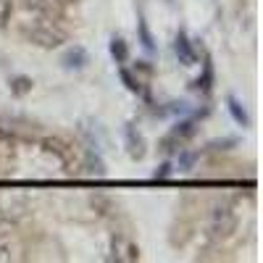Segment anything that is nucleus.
Segmentation results:
<instances>
[{
	"label": "nucleus",
	"mask_w": 263,
	"mask_h": 263,
	"mask_svg": "<svg viewBox=\"0 0 263 263\" xmlns=\"http://www.w3.org/2000/svg\"><path fill=\"white\" fill-rule=\"evenodd\" d=\"M6 260H11V253L6 245H0V263H6Z\"/></svg>",
	"instance_id": "f3484780"
},
{
	"label": "nucleus",
	"mask_w": 263,
	"mask_h": 263,
	"mask_svg": "<svg viewBox=\"0 0 263 263\" xmlns=\"http://www.w3.org/2000/svg\"><path fill=\"white\" fill-rule=\"evenodd\" d=\"M211 82H213V69H211V63H205V71H203V79H197V82H192V87H195V90H203V92H208V90H211Z\"/></svg>",
	"instance_id": "9b49d317"
},
{
	"label": "nucleus",
	"mask_w": 263,
	"mask_h": 263,
	"mask_svg": "<svg viewBox=\"0 0 263 263\" xmlns=\"http://www.w3.org/2000/svg\"><path fill=\"white\" fill-rule=\"evenodd\" d=\"M11 6H13V0H0V27L8 21V16H11Z\"/></svg>",
	"instance_id": "2eb2a0df"
},
{
	"label": "nucleus",
	"mask_w": 263,
	"mask_h": 263,
	"mask_svg": "<svg viewBox=\"0 0 263 263\" xmlns=\"http://www.w3.org/2000/svg\"><path fill=\"white\" fill-rule=\"evenodd\" d=\"M237 229V211L232 203H216L208 218V237L213 242H221V239L232 237V232Z\"/></svg>",
	"instance_id": "f257e3e1"
},
{
	"label": "nucleus",
	"mask_w": 263,
	"mask_h": 263,
	"mask_svg": "<svg viewBox=\"0 0 263 263\" xmlns=\"http://www.w3.org/2000/svg\"><path fill=\"white\" fill-rule=\"evenodd\" d=\"M87 50L84 48H79V45H74V48H69L63 53V58H61V63H63V69H69V71H79V69H84L87 66Z\"/></svg>",
	"instance_id": "20e7f679"
},
{
	"label": "nucleus",
	"mask_w": 263,
	"mask_h": 263,
	"mask_svg": "<svg viewBox=\"0 0 263 263\" xmlns=\"http://www.w3.org/2000/svg\"><path fill=\"white\" fill-rule=\"evenodd\" d=\"M58 6H69V3H77V0H55Z\"/></svg>",
	"instance_id": "a211bd4d"
},
{
	"label": "nucleus",
	"mask_w": 263,
	"mask_h": 263,
	"mask_svg": "<svg viewBox=\"0 0 263 263\" xmlns=\"http://www.w3.org/2000/svg\"><path fill=\"white\" fill-rule=\"evenodd\" d=\"M227 108H229V114H232V119L239 124V126H248L250 124V119H248V114H245V108H242V103H239L234 95H229L227 98Z\"/></svg>",
	"instance_id": "0eeeda50"
},
{
	"label": "nucleus",
	"mask_w": 263,
	"mask_h": 263,
	"mask_svg": "<svg viewBox=\"0 0 263 263\" xmlns=\"http://www.w3.org/2000/svg\"><path fill=\"white\" fill-rule=\"evenodd\" d=\"M11 90H13V95H27V92L32 90V79H27V77H16V79L11 82Z\"/></svg>",
	"instance_id": "f8f14e48"
},
{
	"label": "nucleus",
	"mask_w": 263,
	"mask_h": 263,
	"mask_svg": "<svg viewBox=\"0 0 263 263\" xmlns=\"http://www.w3.org/2000/svg\"><path fill=\"white\" fill-rule=\"evenodd\" d=\"M87 166H90V174H98V177H103V174H105V166H103V161L95 156H90V158H87Z\"/></svg>",
	"instance_id": "4468645a"
},
{
	"label": "nucleus",
	"mask_w": 263,
	"mask_h": 263,
	"mask_svg": "<svg viewBox=\"0 0 263 263\" xmlns=\"http://www.w3.org/2000/svg\"><path fill=\"white\" fill-rule=\"evenodd\" d=\"M111 55L116 58V63H124L129 58V48H126V42L121 37H114L111 40Z\"/></svg>",
	"instance_id": "6e6552de"
},
{
	"label": "nucleus",
	"mask_w": 263,
	"mask_h": 263,
	"mask_svg": "<svg viewBox=\"0 0 263 263\" xmlns=\"http://www.w3.org/2000/svg\"><path fill=\"white\" fill-rule=\"evenodd\" d=\"M126 142H129V156L132 158H142L145 156V142H142V137L135 132V126H126Z\"/></svg>",
	"instance_id": "423d86ee"
},
{
	"label": "nucleus",
	"mask_w": 263,
	"mask_h": 263,
	"mask_svg": "<svg viewBox=\"0 0 263 263\" xmlns=\"http://www.w3.org/2000/svg\"><path fill=\"white\" fill-rule=\"evenodd\" d=\"M24 37L37 48H45V50H53L63 42V32L55 27V24H45V21H32V24H24L21 27Z\"/></svg>",
	"instance_id": "f03ea898"
},
{
	"label": "nucleus",
	"mask_w": 263,
	"mask_h": 263,
	"mask_svg": "<svg viewBox=\"0 0 263 263\" xmlns=\"http://www.w3.org/2000/svg\"><path fill=\"white\" fill-rule=\"evenodd\" d=\"M153 177H156V179H166V177H171V163H163L156 174H153Z\"/></svg>",
	"instance_id": "dca6fc26"
},
{
	"label": "nucleus",
	"mask_w": 263,
	"mask_h": 263,
	"mask_svg": "<svg viewBox=\"0 0 263 263\" xmlns=\"http://www.w3.org/2000/svg\"><path fill=\"white\" fill-rule=\"evenodd\" d=\"M137 29H140V40H142V48L145 50H156V40H153V34H150V29H147V24L140 18V24H137Z\"/></svg>",
	"instance_id": "1a4fd4ad"
},
{
	"label": "nucleus",
	"mask_w": 263,
	"mask_h": 263,
	"mask_svg": "<svg viewBox=\"0 0 263 263\" xmlns=\"http://www.w3.org/2000/svg\"><path fill=\"white\" fill-rule=\"evenodd\" d=\"M121 82L126 84V90H129V92H140V82H137L135 77H132L126 69H121Z\"/></svg>",
	"instance_id": "ddd939ff"
},
{
	"label": "nucleus",
	"mask_w": 263,
	"mask_h": 263,
	"mask_svg": "<svg viewBox=\"0 0 263 263\" xmlns=\"http://www.w3.org/2000/svg\"><path fill=\"white\" fill-rule=\"evenodd\" d=\"M174 53H177V58H179V63H182V66H192V63H195L192 42H190V37H187L184 32H179V34H177V40H174Z\"/></svg>",
	"instance_id": "39448f33"
},
{
	"label": "nucleus",
	"mask_w": 263,
	"mask_h": 263,
	"mask_svg": "<svg viewBox=\"0 0 263 263\" xmlns=\"http://www.w3.org/2000/svg\"><path fill=\"white\" fill-rule=\"evenodd\" d=\"M192 135H195V124H192V121H182V124H177V129L171 132L174 140H187V137H192Z\"/></svg>",
	"instance_id": "9d476101"
},
{
	"label": "nucleus",
	"mask_w": 263,
	"mask_h": 263,
	"mask_svg": "<svg viewBox=\"0 0 263 263\" xmlns=\"http://www.w3.org/2000/svg\"><path fill=\"white\" fill-rule=\"evenodd\" d=\"M111 258H114V260H121V263L140 260V248L132 242L129 237L116 234V237H114V242H111Z\"/></svg>",
	"instance_id": "7ed1b4c3"
}]
</instances>
